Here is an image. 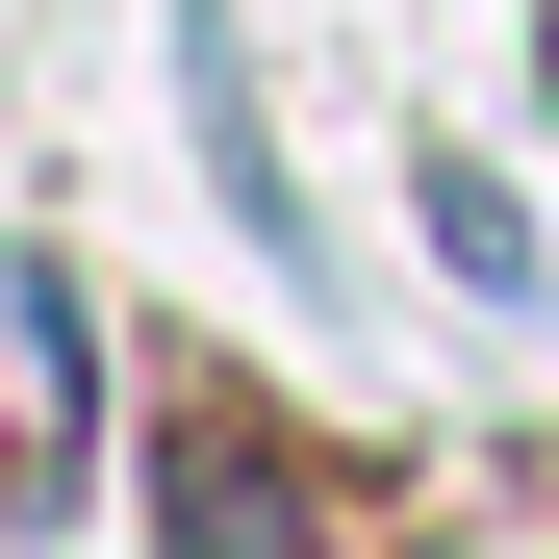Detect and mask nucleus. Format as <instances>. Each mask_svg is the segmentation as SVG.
<instances>
[{"label":"nucleus","instance_id":"f257e3e1","mask_svg":"<svg viewBox=\"0 0 559 559\" xmlns=\"http://www.w3.org/2000/svg\"><path fill=\"white\" fill-rule=\"evenodd\" d=\"M178 128H204V178H229V229H254V254H331V229H306V178H280V128H254L229 0H178Z\"/></svg>","mask_w":559,"mask_h":559},{"label":"nucleus","instance_id":"f03ea898","mask_svg":"<svg viewBox=\"0 0 559 559\" xmlns=\"http://www.w3.org/2000/svg\"><path fill=\"white\" fill-rule=\"evenodd\" d=\"M432 254H457V306H534V229L484 204V178H432Z\"/></svg>","mask_w":559,"mask_h":559}]
</instances>
